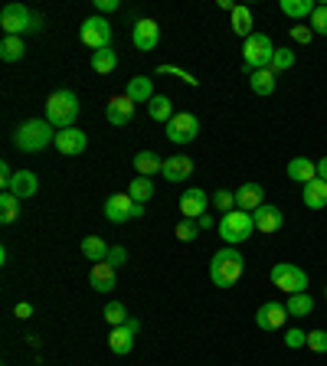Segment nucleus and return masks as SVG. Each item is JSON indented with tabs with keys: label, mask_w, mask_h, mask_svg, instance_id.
Returning a JSON list of instances; mask_svg holds the SVG:
<instances>
[{
	"label": "nucleus",
	"mask_w": 327,
	"mask_h": 366,
	"mask_svg": "<svg viewBox=\"0 0 327 366\" xmlns=\"http://www.w3.org/2000/svg\"><path fill=\"white\" fill-rule=\"evenodd\" d=\"M242 272H246V258H242V252L236 245H223L210 258V278L216 288H233L236 281L242 278Z\"/></svg>",
	"instance_id": "obj_1"
},
{
	"label": "nucleus",
	"mask_w": 327,
	"mask_h": 366,
	"mask_svg": "<svg viewBox=\"0 0 327 366\" xmlns=\"http://www.w3.org/2000/svg\"><path fill=\"white\" fill-rule=\"evenodd\" d=\"M56 141V128L46 118H30L14 131V148H20L24 154H39Z\"/></svg>",
	"instance_id": "obj_2"
},
{
	"label": "nucleus",
	"mask_w": 327,
	"mask_h": 366,
	"mask_svg": "<svg viewBox=\"0 0 327 366\" xmlns=\"http://www.w3.org/2000/svg\"><path fill=\"white\" fill-rule=\"evenodd\" d=\"M79 118V95L72 88H56L46 98V121L56 131H66V128H76Z\"/></svg>",
	"instance_id": "obj_3"
},
{
	"label": "nucleus",
	"mask_w": 327,
	"mask_h": 366,
	"mask_svg": "<svg viewBox=\"0 0 327 366\" xmlns=\"http://www.w3.org/2000/svg\"><path fill=\"white\" fill-rule=\"evenodd\" d=\"M216 233H219V239L226 242V245H239V242H246L252 233H256L252 213H246V210H233V213H226V216L219 219Z\"/></svg>",
	"instance_id": "obj_4"
},
{
	"label": "nucleus",
	"mask_w": 327,
	"mask_h": 366,
	"mask_svg": "<svg viewBox=\"0 0 327 366\" xmlns=\"http://www.w3.org/2000/svg\"><path fill=\"white\" fill-rule=\"evenodd\" d=\"M272 56H275L272 39L265 36V33H252V36L246 39V46H242V66L252 72L268 69V66H272Z\"/></svg>",
	"instance_id": "obj_5"
},
{
	"label": "nucleus",
	"mask_w": 327,
	"mask_h": 366,
	"mask_svg": "<svg viewBox=\"0 0 327 366\" xmlns=\"http://www.w3.org/2000/svg\"><path fill=\"white\" fill-rule=\"evenodd\" d=\"M268 278H272V285L281 288L285 295H301V291H308V272L298 268L295 262H278V265H272Z\"/></svg>",
	"instance_id": "obj_6"
},
{
	"label": "nucleus",
	"mask_w": 327,
	"mask_h": 366,
	"mask_svg": "<svg viewBox=\"0 0 327 366\" xmlns=\"http://www.w3.org/2000/svg\"><path fill=\"white\" fill-rule=\"evenodd\" d=\"M79 36H82V43H86L92 53H99V49H109L111 46V24L105 20V16H89V20H82V26H79Z\"/></svg>",
	"instance_id": "obj_7"
},
{
	"label": "nucleus",
	"mask_w": 327,
	"mask_h": 366,
	"mask_svg": "<svg viewBox=\"0 0 327 366\" xmlns=\"http://www.w3.org/2000/svg\"><path fill=\"white\" fill-rule=\"evenodd\" d=\"M0 26H4V36H24L33 30V10L24 4H7L0 10Z\"/></svg>",
	"instance_id": "obj_8"
},
{
	"label": "nucleus",
	"mask_w": 327,
	"mask_h": 366,
	"mask_svg": "<svg viewBox=\"0 0 327 366\" xmlns=\"http://www.w3.org/2000/svg\"><path fill=\"white\" fill-rule=\"evenodd\" d=\"M167 141L171 144H190V141H196V134H200V118L190 115V111H177V115L167 121Z\"/></svg>",
	"instance_id": "obj_9"
},
{
	"label": "nucleus",
	"mask_w": 327,
	"mask_h": 366,
	"mask_svg": "<svg viewBox=\"0 0 327 366\" xmlns=\"http://www.w3.org/2000/svg\"><path fill=\"white\" fill-rule=\"evenodd\" d=\"M144 216V206L134 203L128 193H111L105 200V219L109 223H128V219H141Z\"/></svg>",
	"instance_id": "obj_10"
},
{
	"label": "nucleus",
	"mask_w": 327,
	"mask_h": 366,
	"mask_svg": "<svg viewBox=\"0 0 327 366\" xmlns=\"http://www.w3.org/2000/svg\"><path fill=\"white\" fill-rule=\"evenodd\" d=\"M285 320H288V307H285L281 301H265L262 307L256 311V327L265 330V334L281 330L285 327Z\"/></svg>",
	"instance_id": "obj_11"
},
{
	"label": "nucleus",
	"mask_w": 327,
	"mask_h": 366,
	"mask_svg": "<svg viewBox=\"0 0 327 366\" xmlns=\"http://www.w3.org/2000/svg\"><path fill=\"white\" fill-rule=\"evenodd\" d=\"M131 43L141 53H154L157 43H161V26H157V20H138V24L131 26Z\"/></svg>",
	"instance_id": "obj_12"
},
{
	"label": "nucleus",
	"mask_w": 327,
	"mask_h": 366,
	"mask_svg": "<svg viewBox=\"0 0 327 366\" xmlns=\"http://www.w3.org/2000/svg\"><path fill=\"white\" fill-rule=\"evenodd\" d=\"M210 203L213 200L206 196V190L203 187H187L183 193H180V213H183V219H200Z\"/></svg>",
	"instance_id": "obj_13"
},
{
	"label": "nucleus",
	"mask_w": 327,
	"mask_h": 366,
	"mask_svg": "<svg viewBox=\"0 0 327 366\" xmlns=\"http://www.w3.org/2000/svg\"><path fill=\"white\" fill-rule=\"evenodd\" d=\"M134 105L128 95H111L109 98V105H105V118H109V125H115V128H125L128 121L134 118Z\"/></svg>",
	"instance_id": "obj_14"
},
{
	"label": "nucleus",
	"mask_w": 327,
	"mask_h": 366,
	"mask_svg": "<svg viewBox=\"0 0 327 366\" xmlns=\"http://www.w3.org/2000/svg\"><path fill=\"white\" fill-rule=\"evenodd\" d=\"M252 223H256V233L272 235V233H278V229L285 226V216H281L278 206H272V203H265V206H258V210L252 213Z\"/></svg>",
	"instance_id": "obj_15"
},
{
	"label": "nucleus",
	"mask_w": 327,
	"mask_h": 366,
	"mask_svg": "<svg viewBox=\"0 0 327 366\" xmlns=\"http://www.w3.org/2000/svg\"><path fill=\"white\" fill-rule=\"evenodd\" d=\"M53 144H56L59 154L76 157V154H82V151L89 148V138H86V131H79V128H66V131H56Z\"/></svg>",
	"instance_id": "obj_16"
},
{
	"label": "nucleus",
	"mask_w": 327,
	"mask_h": 366,
	"mask_svg": "<svg viewBox=\"0 0 327 366\" xmlns=\"http://www.w3.org/2000/svg\"><path fill=\"white\" fill-rule=\"evenodd\" d=\"M161 177L167 180V183H187V180L193 177V161H190V157H183V154L167 157V161H164Z\"/></svg>",
	"instance_id": "obj_17"
},
{
	"label": "nucleus",
	"mask_w": 327,
	"mask_h": 366,
	"mask_svg": "<svg viewBox=\"0 0 327 366\" xmlns=\"http://www.w3.org/2000/svg\"><path fill=\"white\" fill-rule=\"evenodd\" d=\"M236 206L246 213H256L258 206H265V187L262 183H242L236 190Z\"/></svg>",
	"instance_id": "obj_18"
},
{
	"label": "nucleus",
	"mask_w": 327,
	"mask_h": 366,
	"mask_svg": "<svg viewBox=\"0 0 327 366\" xmlns=\"http://www.w3.org/2000/svg\"><path fill=\"white\" fill-rule=\"evenodd\" d=\"M36 190H39L36 173H33V171H16L14 180H10V190H7V193H14L16 200L24 203V200H30V196H36Z\"/></svg>",
	"instance_id": "obj_19"
},
{
	"label": "nucleus",
	"mask_w": 327,
	"mask_h": 366,
	"mask_svg": "<svg viewBox=\"0 0 327 366\" xmlns=\"http://www.w3.org/2000/svg\"><path fill=\"white\" fill-rule=\"evenodd\" d=\"M118 268H111L109 262H99V265H92V272H89V285H92L95 291H101V295H109V291H115L118 285Z\"/></svg>",
	"instance_id": "obj_20"
},
{
	"label": "nucleus",
	"mask_w": 327,
	"mask_h": 366,
	"mask_svg": "<svg viewBox=\"0 0 327 366\" xmlns=\"http://www.w3.org/2000/svg\"><path fill=\"white\" fill-rule=\"evenodd\" d=\"M125 95L134 101V105H148V101L154 98V78H151V76H134V78H128Z\"/></svg>",
	"instance_id": "obj_21"
},
{
	"label": "nucleus",
	"mask_w": 327,
	"mask_h": 366,
	"mask_svg": "<svg viewBox=\"0 0 327 366\" xmlns=\"http://www.w3.org/2000/svg\"><path fill=\"white\" fill-rule=\"evenodd\" d=\"M301 200L308 210H324L327 206V180L314 177L311 183H304L301 187Z\"/></svg>",
	"instance_id": "obj_22"
},
{
	"label": "nucleus",
	"mask_w": 327,
	"mask_h": 366,
	"mask_svg": "<svg viewBox=\"0 0 327 366\" xmlns=\"http://www.w3.org/2000/svg\"><path fill=\"white\" fill-rule=\"evenodd\" d=\"M233 33L242 39H249L252 33H256V14H252V7H246V4H236L233 14Z\"/></svg>",
	"instance_id": "obj_23"
},
{
	"label": "nucleus",
	"mask_w": 327,
	"mask_h": 366,
	"mask_svg": "<svg viewBox=\"0 0 327 366\" xmlns=\"http://www.w3.org/2000/svg\"><path fill=\"white\" fill-rule=\"evenodd\" d=\"M285 173H288L295 183H301V187H304V183H311V180L318 177V164H314V161H308V157H291L288 171H285Z\"/></svg>",
	"instance_id": "obj_24"
},
{
	"label": "nucleus",
	"mask_w": 327,
	"mask_h": 366,
	"mask_svg": "<svg viewBox=\"0 0 327 366\" xmlns=\"http://www.w3.org/2000/svg\"><path fill=\"white\" fill-rule=\"evenodd\" d=\"M134 171H138V177L154 180V173L164 171L161 154H154V151H138V154H134Z\"/></svg>",
	"instance_id": "obj_25"
},
{
	"label": "nucleus",
	"mask_w": 327,
	"mask_h": 366,
	"mask_svg": "<svg viewBox=\"0 0 327 366\" xmlns=\"http://www.w3.org/2000/svg\"><path fill=\"white\" fill-rule=\"evenodd\" d=\"M109 252H111V245L101 239V235H86V239H82V255H86L89 262H95V265H99V262H105V258H109Z\"/></svg>",
	"instance_id": "obj_26"
},
{
	"label": "nucleus",
	"mask_w": 327,
	"mask_h": 366,
	"mask_svg": "<svg viewBox=\"0 0 327 366\" xmlns=\"http://www.w3.org/2000/svg\"><path fill=\"white\" fill-rule=\"evenodd\" d=\"M275 86H278V76L272 69H256L249 76V88L256 95H275Z\"/></svg>",
	"instance_id": "obj_27"
},
{
	"label": "nucleus",
	"mask_w": 327,
	"mask_h": 366,
	"mask_svg": "<svg viewBox=\"0 0 327 366\" xmlns=\"http://www.w3.org/2000/svg\"><path fill=\"white\" fill-rule=\"evenodd\" d=\"M278 7L288 20H311V14H314L318 4H314V0H281Z\"/></svg>",
	"instance_id": "obj_28"
},
{
	"label": "nucleus",
	"mask_w": 327,
	"mask_h": 366,
	"mask_svg": "<svg viewBox=\"0 0 327 366\" xmlns=\"http://www.w3.org/2000/svg\"><path fill=\"white\" fill-rule=\"evenodd\" d=\"M148 115H151V121H161V125H167L177 111H173V105H171V98L167 95H154V98L148 101Z\"/></svg>",
	"instance_id": "obj_29"
},
{
	"label": "nucleus",
	"mask_w": 327,
	"mask_h": 366,
	"mask_svg": "<svg viewBox=\"0 0 327 366\" xmlns=\"http://www.w3.org/2000/svg\"><path fill=\"white\" fill-rule=\"evenodd\" d=\"M24 56H26L24 36H4L0 39V59H4V63H20Z\"/></svg>",
	"instance_id": "obj_30"
},
{
	"label": "nucleus",
	"mask_w": 327,
	"mask_h": 366,
	"mask_svg": "<svg viewBox=\"0 0 327 366\" xmlns=\"http://www.w3.org/2000/svg\"><path fill=\"white\" fill-rule=\"evenodd\" d=\"M109 347H111V353H118V357H128V353L134 350V334L125 327H111Z\"/></svg>",
	"instance_id": "obj_31"
},
{
	"label": "nucleus",
	"mask_w": 327,
	"mask_h": 366,
	"mask_svg": "<svg viewBox=\"0 0 327 366\" xmlns=\"http://www.w3.org/2000/svg\"><path fill=\"white\" fill-rule=\"evenodd\" d=\"M89 63H92V69L99 72V76H109V72H115L118 69V53L115 49H99V53H92V59H89Z\"/></svg>",
	"instance_id": "obj_32"
},
{
	"label": "nucleus",
	"mask_w": 327,
	"mask_h": 366,
	"mask_svg": "<svg viewBox=\"0 0 327 366\" xmlns=\"http://www.w3.org/2000/svg\"><path fill=\"white\" fill-rule=\"evenodd\" d=\"M288 317H308V314L314 311V298L308 295V291H301V295H288Z\"/></svg>",
	"instance_id": "obj_33"
},
{
	"label": "nucleus",
	"mask_w": 327,
	"mask_h": 366,
	"mask_svg": "<svg viewBox=\"0 0 327 366\" xmlns=\"http://www.w3.org/2000/svg\"><path fill=\"white\" fill-rule=\"evenodd\" d=\"M128 196H131L134 203H144L154 196V183H151V177H138V180H131V187H128Z\"/></svg>",
	"instance_id": "obj_34"
},
{
	"label": "nucleus",
	"mask_w": 327,
	"mask_h": 366,
	"mask_svg": "<svg viewBox=\"0 0 327 366\" xmlns=\"http://www.w3.org/2000/svg\"><path fill=\"white\" fill-rule=\"evenodd\" d=\"M16 216H20V200L14 193H0V223L10 226Z\"/></svg>",
	"instance_id": "obj_35"
},
{
	"label": "nucleus",
	"mask_w": 327,
	"mask_h": 366,
	"mask_svg": "<svg viewBox=\"0 0 327 366\" xmlns=\"http://www.w3.org/2000/svg\"><path fill=\"white\" fill-rule=\"evenodd\" d=\"M291 66H295V49H288V46L275 49V56H272V66H268V69H272L275 76H281V72H288Z\"/></svg>",
	"instance_id": "obj_36"
},
{
	"label": "nucleus",
	"mask_w": 327,
	"mask_h": 366,
	"mask_svg": "<svg viewBox=\"0 0 327 366\" xmlns=\"http://www.w3.org/2000/svg\"><path fill=\"white\" fill-rule=\"evenodd\" d=\"M101 314H105V320H109L111 327H125V320L131 317V314L125 311V304H121V301H109Z\"/></svg>",
	"instance_id": "obj_37"
},
{
	"label": "nucleus",
	"mask_w": 327,
	"mask_h": 366,
	"mask_svg": "<svg viewBox=\"0 0 327 366\" xmlns=\"http://www.w3.org/2000/svg\"><path fill=\"white\" fill-rule=\"evenodd\" d=\"M210 200H213V206H216V210L223 213V216L236 210V193H233V190H216V193H213Z\"/></svg>",
	"instance_id": "obj_38"
},
{
	"label": "nucleus",
	"mask_w": 327,
	"mask_h": 366,
	"mask_svg": "<svg viewBox=\"0 0 327 366\" xmlns=\"http://www.w3.org/2000/svg\"><path fill=\"white\" fill-rule=\"evenodd\" d=\"M311 30H314V36H327V4H318V7H314Z\"/></svg>",
	"instance_id": "obj_39"
},
{
	"label": "nucleus",
	"mask_w": 327,
	"mask_h": 366,
	"mask_svg": "<svg viewBox=\"0 0 327 366\" xmlns=\"http://www.w3.org/2000/svg\"><path fill=\"white\" fill-rule=\"evenodd\" d=\"M196 235H203L200 226H196V219H180L177 223V239L180 242H193Z\"/></svg>",
	"instance_id": "obj_40"
},
{
	"label": "nucleus",
	"mask_w": 327,
	"mask_h": 366,
	"mask_svg": "<svg viewBox=\"0 0 327 366\" xmlns=\"http://www.w3.org/2000/svg\"><path fill=\"white\" fill-rule=\"evenodd\" d=\"M157 76H177V78H183L187 86H200V78H196L193 72L177 69V66H157Z\"/></svg>",
	"instance_id": "obj_41"
},
{
	"label": "nucleus",
	"mask_w": 327,
	"mask_h": 366,
	"mask_svg": "<svg viewBox=\"0 0 327 366\" xmlns=\"http://www.w3.org/2000/svg\"><path fill=\"white\" fill-rule=\"evenodd\" d=\"M285 347H288V350H301V347H308V334L298 330V327H288L285 330Z\"/></svg>",
	"instance_id": "obj_42"
},
{
	"label": "nucleus",
	"mask_w": 327,
	"mask_h": 366,
	"mask_svg": "<svg viewBox=\"0 0 327 366\" xmlns=\"http://www.w3.org/2000/svg\"><path fill=\"white\" fill-rule=\"evenodd\" d=\"M308 350L327 353V330H308Z\"/></svg>",
	"instance_id": "obj_43"
},
{
	"label": "nucleus",
	"mask_w": 327,
	"mask_h": 366,
	"mask_svg": "<svg viewBox=\"0 0 327 366\" xmlns=\"http://www.w3.org/2000/svg\"><path fill=\"white\" fill-rule=\"evenodd\" d=\"M111 268H125L128 265V249L125 245H111V252H109V258H105Z\"/></svg>",
	"instance_id": "obj_44"
},
{
	"label": "nucleus",
	"mask_w": 327,
	"mask_h": 366,
	"mask_svg": "<svg viewBox=\"0 0 327 366\" xmlns=\"http://www.w3.org/2000/svg\"><path fill=\"white\" fill-rule=\"evenodd\" d=\"M291 39H295V43H301V46H308V43L314 39V30H311V26L298 24V26H291Z\"/></svg>",
	"instance_id": "obj_45"
},
{
	"label": "nucleus",
	"mask_w": 327,
	"mask_h": 366,
	"mask_svg": "<svg viewBox=\"0 0 327 366\" xmlns=\"http://www.w3.org/2000/svg\"><path fill=\"white\" fill-rule=\"evenodd\" d=\"M118 7H121L118 0H95V14H99V16H105V14H115Z\"/></svg>",
	"instance_id": "obj_46"
},
{
	"label": "nucleus",
	"mask_w": 327,
	"mask_h": 366,
	"mask_svg": "<svg viewBox=\"0 0 327 366\" xmlns=\"http://www.w3.org/2000/svg\"><path fill=\"white\" fill-rule=\"evenodd\" d=\"M10 180H14V171H10V164L4 161V164H0V190H4V193L10 190Z\"/></svg>",
	"instance_id": "obj_47"
},
{
	"label": "nucleus",
	"mask_w": 327,
	"mask_h": 366,
	"mask_svg": "<svg viewBox=\"0 0 327 366\" xmlns=\"http://www.w3.org/2000/svg\"><path fill=\"white\" fill-rule=\"evenodd\" d=\"M196 226H200V233H210V229H216L219 223H216V219L210 216V213H203V216L196 219Z\"/></svg>",
	"instance_id": "obj_48"
},
{
	"label": "nucleus",
	"mask_w": 327,
	"mask_h": 366,
	"mask_svg": "<svg viewBox=\"0 0 327 366\" xmlns=\"http://www.w3.org/2000/svg\"><path fill=\"white\" fill-rule=\"evenodd\" d=\"M14 314H16V317H20V320L33 317V304H30V301H20V304H16V307H14Z\"/></svg>",
	"instance_id": "obj_49"
},
{
	"label": "nucleus",
	"mask_w": 327,
	"mask_h": 366,
	"mask_svg": "<svg viewBox=\"0 0 327 366\" xmlns=\"http://www.w3.org/2000/svg\"><path fill=\"white\" fill-rule=\"evenodd\" d=\"M125 330H131V334H138V330H141V320H138V317H128V320H125Z\"/></svg>",
	"instance_id": "obj_50"
},
{
	"label": "nucleus",
	"mask_w": 327,
	"mask_h": 366,
	"mask_svg": "<svg viewBox=\"0 0 327 366\" xmlns=\"http://www.w3.org/2000/svg\"><path fill=\"white\" fill-rule=\"evenodd\" d=\"M318 177L327 180V157H321V161H318Z\"/></svg>",
	"instance_id": "obj_51"
},
{
	"label": "nucleus",
	"mask_w": 327,
	"mask_h": 366,
	"mask_svg": "<svg viewBox=\"0 0 327 366\" xmlns=\"http://www.w3.org/2000/svg\"><path fill=\"white\" fill-rule=\"evenodd\" d=\"M39 30H43V16L33 14V30H30V33H39Z\"/></svg>",
	"instance_id": "obj_52"
},
{
	"label": "nucleus",
	"mask_w": 327,
	"mask_h": 366,
	"mask_svg": "<svg viewBox=\"0 0 327 366\" xmlns=\"http://www.w3.org/2000/svg\"><path fill=\"white\" fill-rule=\"evenodd\" d=\"M219 10H229V14H233L236 4H233V0H219Z\"/></svg>",
	"instance_id": "obj_53"
},
{
	"label": "nucleus",
	"mask_w": 327,
	"mask_h": 366,
	"mask_svg": "<svg viewBox=\"0 0 327 366\" xmlns=\"http://www.w3.org/2000/svg\"><path fill=\"white\" fill-rule=\"evenodd\" d=\"M324 298H327V285H324Z\"/></svg>",
	"instance_id": "obj_54"
}]
</instances>
